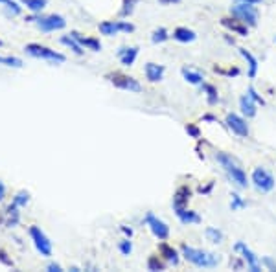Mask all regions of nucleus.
Wrapping results in <instances>:
<instances>
[{"label":"nucleus","instance_id":"nucleus-15","mask_svg":"<svg viewBox=\"0 0 276 272\" xmlns=\"http://www.w3.org/2000/svg\"><path fill=\"white\" fill-rule=\"evenodd\" d=\"M20 208H18L17 204H15L13 201H11V204L6 208L4 212V224L8 228H15L18 224V221H20Z\"/></svg>","mask_w":276,"mask_h":272},{"label":"nucleus","instance_id":"nucleus-7","mask_svg":"<svg viewBox=\"0 0 276 272\" xmlns=\"http://www.w3.org/2000/svg\"><path fill=\"white\" fill-rule=\"evenodd\" d=\"M109 79H111V83L120 90H127V92H140L142 90V85L135 79V77L120 74V72L109 74Z\"/></svg>","mask_w":276,"mask_h":272},{"label":"nucleus","instance_id":"nucleus-29","mask_svg":"<svg viewBox=\"0 0 276 272\" xmlns=\"http://www.w3.org/2000/svg\"><path fill=\"white\" fill-rule=\"evenodd\" d=\"M203 90L206 92V98H208L210 105H216V103H218V99H219L218 89H216L214 85H208V83H203Z\"/></svg>","mask_w":276,"mask_h":272},{"label":"nucleus","instance_id":"nucleus-39","mask_svg":"<svg viewBox=\"0 0 276 272\" xmlns=\"http://www.w3.org/2000/svg\"><path fill=\"white\" fill-rule=\"evenodd\" d=\"M247 94H249L250 98H252L254 101L258 103V105H265V101H263V98H262V96H260L258 92H256V90L252 89V87H249V90H247Z\"/></svg>","mask_w":276,"mask_h":272},{"label":"nucleus","instance_id":"nucleus-12","mask_svg":"<svg viewBox=\"0 0 276 272\" xmlns=\"http://www.w3.org/2000/svg\"><path fill=\"white\" fill-rule=\"evenodd\" d=\"M226 125L238 136H249V125L238 114H226Z\"/></svg>","mask_w":276,"mask_h":272},{"label":"nucleus","instance_id":"nucleus-13","mask_svg":"<svg viewBox=\"0 0 276 272\" xmlns=\"http://www.w3.org/2000/svg\"><path fill=\"white\" fill-rule=\"evenodd\" d=\"M234 250L236 252H240L241 256H243V259L247 261V265H249V268L252 272H260V263H258V258L252 254V250L249 248V246L245 245V243H236V246H234Z\"/></svg>","mask_w":276,"mask_h":272},{"label":"nucleus","instance_id":"nucleus-40","mask_svg":"<svg viewBox=\"0 0 276 272\" xmlns=\"http://www.w3.org/2000/svg\"><path fill=\"white\" fill-rule=\"evenodd\" d=\"M262 261H263V265H265V267H269L271 270H276V263L272 261L271 258H263Z\"/></svg>","mask_w":276,"mask_h":272},{"label":"nucleus","instance_id":"nucleus-26","mask_svg":"<svg viewBox=\"0 0 276 272\" xmlns=\"http://www.w3.org/2000/svg\"><path fill=\"white\" fill-rule=\"evenodd\" d=\"M23 4L26 6L32 13H41L43 9L48 6V0H23Z\"/></svg>","mask_w":276,"mask_h":272},{"label":"nucleus","instance_id":"nucleus-44","mask_svg":"<svg viewBox=\"0 0 276 272\" xmlns=\"http://www.w3.org/2000/svg\"><path fill=\"white\" fill-rule=\"evenodd\" d=\"M122 232L125 234V236H129V237L133 236V230H131V228H127V226H122Z\"/></svg>","mask_w":276,"mask_h":272},{"label":"nucleus","instance_id":"nucleus-2","mask_svg":"<svg viewBox=\"0 0 276 272\" xmlns=\"http://www.w3.org/2000/svg\"><path fill=\"white\" fill-rule=\"evenodd\" d=\"M216 160L221 164V168L226 171V175L230 177L232 182H236L240 187H247L249 186V180H247V175L245 171L240 168V164L232 158L230 155H226V153H218L216 155Z\"/></svg>","mask_w":276,"mask_h":272},{"label":"nucleus","instance_id":"nucleus-9","mask_svg":"<svg viewBox=\"0 0 276 272\" xmlns=\"http://www.w3.org/2000/svg\"><path fill=\"white\" fill-rule=\"evenodd\" d=\"M135 30L131 23H123V20H105V23L100 24V33L101 35L113 37L120 31H125V33H131Z\"/></svg>","mask_w":276,"mask_h":272},{"label":"nucleus","instance_id":"nucleus-34","mask_svg":"<svg viewBox=\"0 0 276 272\" xmlns=\"http://www.w3.org/2000/svg\"><path fill=\"white\" fill-rule=\"evenodd\" d=\"M13 202L18 206V208H24V206H26L28 202H30V193L24 192V190H23V192H18L17 195L13 197Z\"/></svg>","mask_w":276,"mask_h":272},{"label":"nucleus","instance_id":"nucleus-22","mask_svg":"<svg viewBox=\"0 0 276 272\" xmlns=\"http://www.w3.org/2000/svg\"><path fill=\"white\" fill-rule=\"evenodd\" d=\"M240 54L243 55L245 61H247V65H249V77L250 79H254L256 74H258V59L254 57L250 52H247L245 48H240Z\"/></svg>","mask_w":276,"mask_h":272},{"label":"nucleus","instance_id":"nucleus-43","mask_svg":"<svg viewBox=\"0 0 276 272\" xmlns=\"http://www.w3.org/2000/svg\"><path fill=\"white\" fill-rule=\"evenodd\" d=\"M212 186H214L212 182H210L208 186H204V187L201 186V187H199V192H201V193H210V190H212Z\"/></svg>","mask_w":276,"mask_h":272},{"label":"nucleus","instance_id":"nucleus-21","mask_svg":"<svg viewBox=\"0 0 276 272\" xmlns=\"http://www.w3.org/2000/svg\"><path fill=\"white\" fill-rule=\"evenodd\" d=\"M159 250H160V254H162V258L166 259L167 263H172V265L179 263V252H177L173 246H169L167 243H160Z\"/></svg>","mask_w":276,"mask_h":272},{"label":"nucleus","instance_id":"nucleus-19","mask_svg":"<svg viewBox=\"0 0 276 272\" xmlns=\"http://www.w3.org/2000/svg\"><path fill=\"white\" fill-rule=\"evenodd\" d=\"M118 55H120V61L125 67H131L133 62L136 61V55H138V48L131 46V48H120L118 50Z\"/></svg>","mask_w":276,"mask_h":272},{"label":"nucleus","instance_id":"nucleus-36","mask_svg":"<svg viewBox=\"0 0 276 272\" xmlns=\"http://www.w3.org/2000/svg\"><path fill=\"white\" fill-rule=\"evenodd\" d=\"M186 133L190 134L192 138H201L199 127H197V125H194V123H188V125H186Z\"/></svg>","mask_w":276,"mask_h":272},{"label":"nucleus","instance_id":"nucleus-17","mask_svg":"<svg viewBox=\"0 0 276 272\" xmlns=\"http://www.w3.org/2000/svg\"><path fill=\"white\" fill-rule=\"evenodd\" d=\"M145 77L151 81V83H157L164 77V67L162 65H157V62H147L145 65Z\"/></svg>","mask_w":276,"mask_h":272},{"label":"nucleus","instance_id":"nucleus-38","mask_svg":"<svg viewBox=\"0 0 276 272\" xmlns=\"http://www.w3.org/2000/svg\"><path fill=\"white\" fill-rule=\"evenodd\" d=\"M0 263L6 265V267H13V259L8 258V252L0 248Z\"/></svg>","mask_w":276,"mask_h":272},{"label":"nucleus","instance_id":"nucleus-18","mask_svg":"<svg viewBox=\"0 0 276 272\" xmlns=\"http://www.w3.org/2000/svg\"><path fill=\"white\" fill-rule=\"evenodd\" d=\"M240 109L241 112H243L247 118H254L256 116V101H254L252 98H250L249 94H245V96H241L240 99Z\"/></svg>","mask_w":276,"mask_h":272},{"label":"nucleus","instance_id":"nucleus-16","mask_svg":"<svg viewBox=\"0 0 276 272\" xmlns=\"http://www.w3.org/2000/svg\"><path fill=\"white\" fill-rule=\"evenodd\" d=\"M70 35L87 50H92V52H100L101 50V43L98 39H92V37H83L81 33H77V31H72Z\"/></svg>","mask_w":276,"mask_h":272},{"label":"nucleus","instance_id":"nucleus-42","mask_svg":"<svg viewBox=\"0 0 276 272\" xmlns=\"http://www.w3.org/2000/svg\"><path fill=\"white\" fill-rule=\"evenodd\" d=\"M4 197H6V186L4 182L0 180V201H4Z\"/></svg>","mask_w":276,"mask_h":272},{"label":"nucleus","instance_id":"nucleus-8","mask_svg":"<svg viewBox=\"0 0 276 272\" xmlns=\"http://www.w3.org/2000/svg\"><path fill=\"white\" fill-rule=\"evenodd\" d=\"M145 224L150 226L151 234H153L159 241H166L167 237H169V228H167V224L164 223V221H160L157 215H153V214L145 215Z\"/></svg>","mask_w":276,"mask_h":272},{"label":"nucleus","instance_id":"nucleus-27","mask_svg":"<svg viewBox=\"0 0 276 272\" xmlns=\"http://www.w3.org/2000/svg\"><path fill=\"white\" fill-rule=\"evenodd\" d=\"M182 77H184L188 83H192V85H203V76H201L199 72H194V70H188V68H182Z\"/></svg>","mask_w":276,"mask_h":272},{"label":"nucleus","instance_id":"nucleus-6","mask_svg":"<svg viewBox=\"0 0 276 272\" xmlns=\"http://www.w3.org/2000/svg\"><path fill=\"white\" fill-rule=\"evenodd\" d=\"M30 237H32V241H33V245H35V248H37L39 254L45 256V258L52 256V241L48 239V236L43 232L41 228L39 226L30 228Z\"/></svg>","mask_w":276,"mask_h":272},{"label":"nucleus","instance_id":"nucleus-1","mask_svg":"<svg viewBox=\"0 0 276 272\" xmlns=\"http://www.w3.org/2000/svg\"><path fill=\"white\" fill-rule=\"evenodd\" d=\"M182 256L186 258V261L194 263L195 267H203V268H214L218 267L221 258L214 252H206V250H199V248H192L188 245H182Z\"/></svg>","mask_w":276,"mask_h":272},{"label":"nucleus","instance_id":"nucleus-24","mask_svg":"<svg viewBox=\"0 0 276 272\" xmlns=\"http://www.w3.org/2000/svg\"><path fill=\"white\" fill-rule=\"evenodd\" d=\"M61 45H65L67 48H70L74 52V54H77V55H81L83 54V46L77 43L76 39H74L72 35H65V37H61Z\"/></svg>","mask_w":276,"mask_h":272},{"label":"nucleus","instance_id":"nucleus-32","mask_svg":"<svg viewBox=\"0 0 276 272\" xmlns=\"http://www.w3.org/2000/svg\"><path fill=\"white\" fill-rule=\"evenodd\" d=\"M169 39V35H167V30L166 28H159V30L153 31V35H151V40H153L155 45H159V43H164V40Z\"/></svg>","mask_w":276,"mask_h":272},{"label":"nucleus","instance_id":"nucleus-11","mask_svg":"<svg viewBox=\"0 0 276 272\" xmlns=\"http://www.w3.org/2000/svg\"><path fill=\"white\" fill-rule=\"evenodd\" d=\"M190 197H192V190L186 186V184L184 186H181L175 192V195H173V212H175L177 215L188 208V201H190Z\"/></svg>","mask_w":276,"mask_h":272},{"label":"nucleus","instance_id":"nucleus-35","mask_svg":"<svg viewBox=\"0 0 276 272\" xmlns=\"http://www.w3.org/2000/svg\"><path fill=\"white\" fill-rule=\"evenodd\" d=\"M245 206V201L241 199L238 193H232V201H230V208L232 210H240V208H243Z\"/></svg>","mask_w":276,"mask_h":272},{"label":"nucleus","instance_id":"nucleus-3","mask_svg":"<svg viewBox=\"0 0 276 272\" xmlns=\"http://www.w3.org/2000/svg\"><path fill=\"white\" fill-rule=\"evenodd\" d=\"M230 13H232V17H236L238 20L245 23L247 26H256V24H258V11H256L254 4L238 2L236 6H232Z\"/></svg>","mask_w":276,"mask_h":272},{"label":"nucleus","instance_id":"nucleus-23","mask_svg":"<svg viewBox=\"0 0 276 272\" xmlns=\"http://www.w3.org/2000/svg\"><path fill=\"white\" fill-rule=\"evenodd\" d=\"M0 4L6 9V13L11 15V17H18V15L23 13V6L18 4V2H15V0H0Z\"/></svg>","mask_w":276,"mask_h":272},{"label":"nucleus","instance_id":"nucleus-33","mask_svg":"<svg viewBox=\"0 0 276 272\" xmlns=\"http://www.w3.org/2000/svg\"><path fill=\"white\" fill-rule=\"evenodd\" d=\"M206 239L212 243H221L223 241V234L219 232L218 228H206Z\"/></svg>","mask_w":276,"mask_h":272},{"label":"nucleus","instance_id":"nucleus-20","mask_svg":"<svg viewBox=\"0 0 276 272\" xmlns=\"http://www.w3.org/2000/svg\"><path fill=\"white\" fill-rule=\"evenodd\" d=\"M195 31L194 30H188V28H175L173 30V39L179 40V43H194L195 40Z\"/></svg>","mask_w":276,"mask_h":272},{"label":"nucleus","instance_id":"nucleus-30","mask_svg":"<svg viewBox=\"0 0 276 272\" xmlns=\"http://www.w3.org/2000/svg\"><path fill=\"white\" fill-rule=\"evenodd\" d=\"M0 65L11 68H20L23 67V61L18 57H11V55H0Z\"/></svg>","mask_w":276,"mask_h":272},{"label":"nucleus","instance_id":"nucleus-47","mask_svg":"<svg viewBox=\"0 0 276 272\" xmlns=\"http://www.w3.org/2000/svg\"><path fill=\"white\" fill-rule=\"evenodd\" d=\"M203 120H204V121H216V118H214V116H210V114H208V116H204Z\"/></svg>","mask_w":276,"mask_h":272},{"label":"nucleus","instance_id":"nucleus-10","mask_svg":"<svg viewBox=\"0 0 276 272\" xmlns=\"http://www.w3.org/2000/svg\"><path fill=\"white\" fill-rule=\"evenodd\" d=\"M67 26V20L65 17L61 15H48V17H43V18H37V28L45 33L48 31H55V30H63Z\"/></svg>","mask_w":276,"mask_h":272},{"label":"nucleus","instance_id":"nucleus-25","mask_svg":"<svg viewBox=\"0 0 276 272\" xmlns=\"http://www.w3.org/2000/svg\"><path fill=\"white\" fill-rule=\"evenodd\" d=\"M177 217L181 219V223H182V224H194V223H201V217H199V214H195V212L188 210V208H186L184 212H181V214L177 215Z\"/></svg>","mask_w":276,"mask_h":272},{"label":"nucleus","instance_id":"nucleus-14","mask_svg":"<svg viewBox=\"0 0 276 272\" xmlns=\"http://www.w3.org/2000/svg\"><path fill=\"white\" fill-rule=\"evenodd\" d=\"M221 24L226 28V30L234 31V33H238V35L241 37H247L249 35V26L245 23H241V20H238V18H221Z\"/></svg>","mask_w":276,"mask_h":272},{"label":"nucleus","instance_id":"nucleus-46","mask_svg":"<svg viewBox=\"0 0 276 272\" xmlns=\"http://www.w3.org/2000/svg\"><path fill=\"white\" fill-rule=\"evenodd\" d=\"M162 4H175V2H181V0H159Z\"/></svg>","mask_w":276,"mask_h":272},{"label":"nucleus","instance_id":"nucleus-28","mask_svg":"<svg viewBox=\"0 0 276 272\" xmlns=\"http://www.w3.org/2000/svg\"><path fill=\"white\" fill-rule=\"evenodd\" d=\"M164 268H166V263H164L159 256H150V259H147V270L159 272V270H164Z\"/></svg>","mask_w":276,"mask_h":272},{"label":"nucleus","instance_id":"nucleus-31","mask_svg":"<svg viewBox=\"0 0 276 272\" xmlns=\"http://www.w3.org/2000/svg\"><path fill=\"white\" fill-rule=\"evenodd\" d=\"M140 0H123L122 9H120V17H129V15L135 11V6L138 4Z\"/></svg>","mask_w":276,"mask_h":272},{"label":"nucleus","instance_id":"nucleus-4","mask_svg":"<svg viewBox=\"0 0 276 272\" xmlns=\"http://www.w3.org/2000/svg\"><path fill=\"white\" fill-rule=\"evenodd\" d=\"M24 52H26L28 55H32V57L46 59V61L55 62V65H61V62H65V55L63 54H59V52H55V50H50L48 46L35 45V43H32V45H26Z\"/></svg>","mask_w":276,"mask_h":272},{"label":"nucleus","instance_id":"nucleus-5","mask_svg":"<svg viewBox=\"0 0 276 272\" xmlns=\"http://www.w3.org/2000/svg\"><path fill=\"white\" fill-rule=\"evenodd\" d=\"M252 184L258 192L267 193V192H272V190H274L276 180L267 170H263V168H256V170L252 171Z\"/></svg>","mask_w":276,"mask_h":272},{"label":"nucleus","instance_id":"nucleus-48","mask_svg":"<svg viewBox=\"0 0 276 272\" xmlns=\"http://www.w3.org/2000/svg\"><path fill=\"white\" fill-rule=\"evenodd\" d=\"M0 46H2V40H0Z\"/></svg>","mask_w":276,"mask_h":272},{"label":"nucleus","instance_id":"nucleus-41","mask_svg":"<svg viewBox=\"0 0 276 272\" xmlns=\"http://www.w3.org/2000/svg\"><path fill=\"white\" fill-rule=\"evenodd\" d=\"M46 268H48V272H61V270H63L59 263H48V267H46Z\"/></svg>","mask_w":276,"mask_h":272},{"label":"nucleus","instance_id":"nucleus-45","mask_svg":"<svg viewBox=\"0 0 276 272\" xmlns=\"http://www.w3.org/2000/svg\"><path fill=\"white\" fill-rule=\"evenodd\" d=\"M238 2H247V4H258L262 0H238Z\"/></svg>","mask_w":276,"mask_h":272},{"label":"nucleus","instance_id":"nucleus-37","mask_svg":"<svg viewBox=\"0 0 276 272\" xmlns=\"http://www.w3.org/2000/svg\"><path fill=\"white\" fill-rule=\"evenodd\" d=\"M118 248H120V252H122L123 256H129V254H131V250H133V245H131V241H129V239H125V241L120 243V246H118Z\"/></svg>","mask_w":276,"mask_h":272}]
</instances>
